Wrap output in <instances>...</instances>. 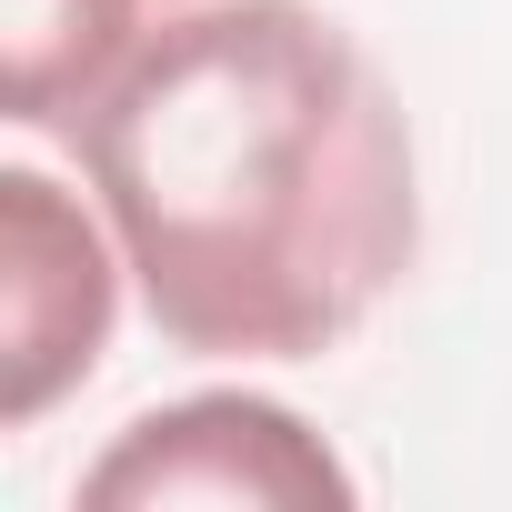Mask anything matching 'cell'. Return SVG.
Masks as SVG:
<instances>
[{
    "instance_id": "obj_1",
    "label": "cell",
    "mask_w": 512,
    "mask_h": 512,
    "mask_svg": "<svg viewBox=\"0 0 512 512\" xmlns=\"http://www.w3.org/2000/svg\"><path fill=\"white\" fill-rule=\"evenodd\" d=\"M171 352L322 362L422 251L412 131L312 0H201L71 121Z\"/></svg>"
},
{
    "instance_id": "obj_2",
    "label": "cell",
    "mask_w": 512,
    "mask_h": 512,
    "mask_svg": "<svg viewBox=\"0 0 512 512\" xmlns=\"http://www.w3.org/2000/svg\"><path fill=\"white\" fill-rule=\"evenodd\" d=\"M171 502H221V512H342L352 472L332 462V442L262 402V392H191L141 412L91 472H81V512H171Z\"/></svg>"
},
{
    "instance_id": "obj_4",
    "label": "cell",
    "mask_w": 512,
    "mask_h": 512,
    "mask_svg": "<svg viewBox=\"0 0 512 512\" xmlns=\"http://www.w3.org/2000/svg\"><path fill=\"white\" fill-rule=\"evenodd\" d=\"M141 41V0H0V101L21 131H71Z\"/></svg>"
},
{
    "instance_id": "obj_3",
    "label": "cell",
    "mask_w": 512,
    "mask_h": 512,
    "mask_svg": "<svg viewBox=\"0 0 512 512\" xmlns=\"http://www.w3.org/2000/svg\"><path fill=\"white\" fill-rule=\"evenodd\" d=\"M121 272L101 221L51 171H0V422L31 432L61 392H81L121 322Z\"/></svg>"
}]
</instances>
